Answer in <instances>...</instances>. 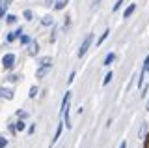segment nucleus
<instances>
[{"label":"nucleus","instance_id":"4be33fe9","mask_svg":"<svg viewBox=\"0 0 149 148\" xmlns=\"http://www.w3.org/2000/svg\"><path fill=\"white\" fill-rule=\"evenodd\" d=\"M15 21H17V17H15V15H6V23H8V25H13Z\"/></svg>","mask_w":149,"mask_h":148},{"label":"nucleus","instance_id":"39448f33","mask_svg":"<svg viewBox=\"0 0 149 148\" xmlns=\"http://www.w3.org/2000/svg\"><path fill=\"white\" fill-rule=\"evenodd\" d=\"M50 68H52V66H39V68H37V71H36V79H43L47 73L50 71Z\"/></svg>","mask_w":149,"mask_h":148},{"label":"nucleus","instance_id":"cd10ccee","mask_svg":"<svg viewBox=\"0 0 149 148\" xmlns=\"http://www.w3.org/2000/svg\"><path fill=\"white\" fill-rule=\"evenodd\" d=\"M34 131H36V124H32V126L28 128V133H30V135H32V133H34Z\"/></svg>","mask_w":149,"mask_h":148},{"label":"nucleus","instance_id":"5701e85b","mask_svg":"<svg viewBox=\"0 0 149 148\" xmlns=\"http://www.w3.org/2000/svg\"><path fill=\"white\" fill-rule=\"evenodd\" d=\"M74 77H77V71H71V73H69V79H67L69 85H73V82H74Z\"/></svg>","mask_w":149,"mask_h":148},{"label":"nucleus","instance_id":"c85d7f7f","mask_svg":"<svg viewBox=\"0 0 149 148\" xmlns=\"http://www.w3.org/2000/svg\"><path fill=\"white\" fill-rule=\"evenodd\" d=\"M119 148H127V142L123 141V142H121V144H119Z\"/></svg>","mask_w":149,"mask_h":148},{"label":"nucleus","instance_id":"423d86ee","mask_svg":"<svg viewBox=\"0 0 149 148\" xmlns=\"http://www.w3.org/2000/svg\"><path fill=\"white\" fill-rule=\"evenodd\" d=\"M63 120H62V122H60L58 124V128H56V133H54V139H52V142H50V146H54L56 144V142H58V139H60V135H62V129H63Z\"/></svg>","mask_w":149,"mask_h":148},{"label":"nucleus","instance_id":"ddd939ff","mask_svg":"<svg viewBox=\"0 0 149 148\" xmlns=\"http://www.w3.org/2000/svg\"><path fill=\"white\" fill-rule=\"evenodd\" d=\"M39 53V45H37V41H32L30 43V54H37Z\"/></svg>","mask_w":149,"mask_h":148},{"label":"nucleus","instance_id":"f257e3e1","mask_svg":"<svg viewBox=\"0 0 149 148\" xmlns=\"http://www.w3.org/2000/svg\"><path fill=\"white\" fill-rule=\"evenodd\" d=\"M15 54L13 53H6L4 54V58H2V68L6 69V71H9V69H13L15 68Z\"/></svg>","mask_w":149,"mask_h":148},{"label":"nucleus","instance_id":"9b49d317","mask_svg":"<svg viewBox=\"0 0 149 148\" xmlns=\"http://www.w3.org/2000/svg\"><path fill=\"white\" fill-rule=\"evenodd\" d=\"M114 60H116V54L114 53H108V54H106V58H104V62H102V66H110Z\"/></svg>","mask_w":149,"mask_h":148},{"label":"nucleus","instance_id":"f03ea898","mask_svg":"<svg viewBox=\"0 0 149 148\" xmlns=\"http://www.w3.org/2000/svg\"><path fill=\"white\" fill-rule=\"evenodd\" d=\"M91 41H93V34H88L86 38H84L82 41V45H80V49H78V58H82L84 54L88 53V49H90V45H91Z\"/></svg>","mask_w":149,"mask_h":148},{"label":"nucleus","instance_id":"6ab92c4d","mask_svg":"<svg viewBox=\"0 0 149 148\" xmlns=\"http://www.w3.org/2000/svg\"><path fill=\"white\" fill-rule=\"evenodd\" d=\"M39 66H52V60H50L49 56H45V58L39 60Z\"/></svg>","mask_w":149,"mask_h":148},{"label":"nucleus","instance_id":"2eb2a0df","mask_svg":"<svg viewBox=\"0 0 149 148\" xmlns=\"http://www.w3.org/2000/svg\"><path fill=\"white\" fill-rule=\"evenodd\" d=\"M146 133H147V124H142V128H140V131H138L140 139H146Z\"/></svg>","mask_w":149,"mask_h":148},{"label":"nucleus","instance_id":"b1692460","mask_svg":"<svg viewBox=\"0 0 149 148\" xmlns=\"http://www.w3.org/2000/svg\"><path fill=\"white\" fill-rule=\"evenodd\" d=\"M8 81H9V82H17V81H19V75H15V73H11V75L8 77Z\"/></svg>","mask_w":149,"mask_h":148},{"label":"nucleus","instance_id":"0eeeda50","mask_svg":"<svg viewBox=\"0 0 149 148\" xmlns=\"http://www.w3.org/2000/svg\"><path fill=\"white\" fill-rule=\"evenodd\" d=\"M0 98L13 99V90H9V88H4V86H0Z\"/></svg>","mask_w":149,"mask_h":148},{"label":"nucleus","instance_id":"c756f323","mask_svg":"<svg viewBox=\"0 0 149 148\" xmlns=\"http://www.w3.org/2000/svg\"><path fill=\"white\" fill-rule=\"evenodd\" d=\"M147 109H149V101H147Z\"/></svg>","mask_w":149,"mask_h":148},{"label":"nucleus","instance_id":"a211bd4d","mask_svg":"<svg viewBox=\"0 0 149 148\" xmlns=\"http://www.w3.org/2000/svg\"><path fill=\"white\" fill-rule=\"evenodd\" d=\"M19 39H21V43H22V45H30V43H32L30 36H26V34H22V36H21V38H19Z\"/></svg>","mask_w":149,"mask_h":148},{"label":"nucleus","instance_id":"f3484780","mask_svg":"<svg viewBox=\"0 0 149 148\" xmlns=\"http://www.w3.org/2000/svg\"><path fill=\"white\" fill-rule=\"evenodd\" d=\"M112 77H114V73H112V71L106 73V75H104V79H102V86H106V85H108V82L112 81Z\"/></svg>","mask_w":149,"mask_h":148},{"label":"nucleus","instance_id":"412c9836","mask_svg":"<svg viewBox=\"0 0 149 148\" xmlns=\"http://www.w3.org/2000/svg\"><path fill=\"white\" fill-rule=\"evenodd\" d=\"M36 96H37V86H32V88H30V94H28V98L34 99Z\"/></svg>","mask_w":149,"mask_h":148},{"label":"nucleus","instance_id":"bb28decb","mask_svg":"<svg viewBox=\"0 0 149 148\" xmlns=\"http://www.w3.org/2000/svg\"><path fill=\"white\" fill-rule=\"evenodd\" d=\"M121 4H123V0H118V2L114 4V11H116V10H119V8H121Z\"/></svg>","mask_w":149,"mask_h":148},{"label":"nucleus","instance_id":"393cba45","mask_svg":"<svg viewBox=\"0 0 149 148\" xmlns=\"http://www.w3.org/2000/svg\"><path fill=\"white\" fill-rule=\"evenodd\" d=\"M8 146V139L6 137H0V148H6Z\"/></svg>","mask_w":149,"mask_h":148},{"label":"nucleus","instance_id":"20e7f679","mask_svg":"<svg viewBox=\"0 0 149 148\" xmlns=\"http://www.w3.org/2000/svg\"><path fill=\"white\" fill-rule=\"evenodd\" d=\"M22 34H24V32H22V28H17V30L9 32V34L6 36V41H8V43H11V41H15V39H19V38H21Z\"/></svg>","mask_w":149,"mask_h":148},{"label":"nucleus","instance_id":"1a4fd4ad","mask_svg":"<svg viewBox=\"0 0 149 148\" xmlns=\"http://www.w3.org/2000/svg\"><path fill=\"white\" fill-rule=\"evenodd\" d=\"M67 4H69V0H54V10L62 11V10H65Z\"/></svg>","mask_w":149,"mask_h":148},{"label":"nucleus","instance_id":"9d476101","mask_svg":"<svg viewBox=\"0 0 149 148\" xmlns=\"http://www.w3.org/2000/svg\"><path fill=\"white\" fill-rule=\"evenodd\" d=\"M134 11H136V4H129V8L123 11V19H129V17L132 15Z\"/></svg>","mask_w":149,"mask_h":148},{"label":"nucleus","instance_id":"f8f14e48","mask_svg":"<svg viewBox=\"0 0 149 148\" xmlns=\"http://www.w3.org/2000/svg\"><path fill=\"white\" fill-rule=\"evenodd\" d=\"M15 128H17V131H24V129H26V122L22 118H19V122L15 124Z\"/></svg>","mask_w":149,"mask_h":148},{"label":"nucleus","instance_id":"6e6552de","mask_svg":"<svg viewBox=\"0 0 149 148\" xmlns=\"http://www.w3.org/2000/svg\"><path fill=\"white\" fill-rule=\"evenodd\" d=\"M9 2H11V0H0V19H4V15H6V10H8Z\"/></svg>","mask_w":149,"mask_h":148},{"label":"nucleus","instance_id":"4468645a","mask_svg":"<svg viewBox=\"0 0 149 148\" xmlns=\"http://www.w3.org/2000/svg\"><path fill=\"white\" fill-rule=\"evenodd\" d=\"M52 17H49V15H47V17H43V19H41V25H43V26H52Z\"/></svg>","mask_w":149,"mask_h":148},{"label":"nucleus","instance_id":"a878e982","mask_svg":"<svg viewBox=\"0 0 149 148\" xmlns=\"http://www.w3.org/2000/svg\"><path fill=\"white\" fill-rule=\"evenodd\" d=\"M17 116H19V118H22V120H24V118L28 116V114L24 113V111H17Z\"/></svg>","mask_w":149,"mask_h":148},{"label":"nucleus","instance_id":"7ed1b4c3","mask_svg":"<svg viewBox=\"0 0 149 148\" xmlns=\"http://www.w3.org/2000/svg\"><path fill=\"white\" fill-rule=\"evenodd\" d=\"M146 73H149V54L146 56V60H143L142 71H140V79H138V86H142V85H143V77H146Z\"/></svg>","mask_w":149,"mask_h":148},{"label":"nucleus","instance_id":"dca6fc26","mask_svg":"<svg viewBox=\"0 0 149 148\" xmlns=\"http://www.w3.org/2000/svg\"><path fill=\"white\" fill-rule=\"evenodd\" d=\"M108 34H110V30L106 28V30H104V32L101 34V38H99V41H97V45H102V41H104L106 38H108Z\"/></svg>","mask_w":149,"mask_h":148},{"label":"nucleus","instance_id":"aec40b11","mask_svg":"<svg viewBox=\"0 0 149 148\" xmlns=\"http://www.w3.org/2000/svg\"><path fill=\"white\" fill-rule=\"evenodd\" d=\"M22 15H24L26 21H32V19H34V13H32V10H24V13H22Z\"/></svg>","mask_w":149,"mask_h":148}]
</instances>
